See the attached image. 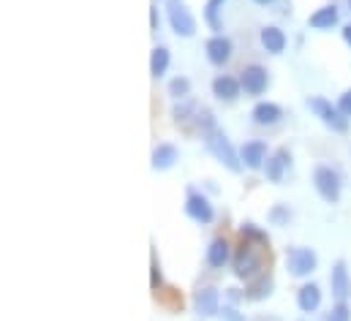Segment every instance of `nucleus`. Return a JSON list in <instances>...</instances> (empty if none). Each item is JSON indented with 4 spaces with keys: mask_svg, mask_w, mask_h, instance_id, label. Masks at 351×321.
Masks as SVG:
<instances>
[{
    "mask_svg": "<svg viewBox=\"0 0 351 321\" xmlns=\"http://www.w3.org/2000/svg\"><path fill=\"white\" fill-rule=\"evenodd\" d=\"M319 267V256L313 248H289L286 250V270L294 275V278H308L313 275Z\"/></svg>",
    "mask_w": 351,
    "mask_h": 321,
    "instance_id": "nucleus-6",
    "label": "nucleus"
},
{
    "mask_svg": "<svg viewBox=\"0 0 351 321\" xmlns=\"http://www.w3.org/2000/svg\"><path fill=\"white\" fill-rule=\"evenodd\" d=\"M150 27H153V30H158V8H156V5L150 8Z\"/></svg>",
    "mask_w": 351,
    "mask_h": 321,
    "instance_id": "nucleus-33",
    "label": "nucleus"
},
{
    "mask_svg": "<svg viewBox=\"0 0 351 321\" xmlns=\"http://www.w3.org/2000/svg\"><path fill=\"white\" fill-rule=\"evenodd\" d=\"M185 215L202 226H210L215 221V207L210 204V199L199 191H188V199H185Z\"/></svg>",
    "mask_w": 351,
    "mask_h": 321,
    "instance_id": "nucleus-7",
    "label": "nucleus"
},
{
    "mask_svg": "<svg viewBox=\"0 0 351 321\" xmlns=\"http://www.w3.org/2000/svg\"><path fill=\"white\" fill-rule=\"evenodd\" d=\"M254 3H259V5H269L272 0H254Z\"/></svg>",
    "mask_w": 351,
    "mask_h": 321,
    "instance_id": "nucleus-35",
    "label": "nucleus"
},
{
    "mask_svg": "<svg viewBox=\"0 0 351 321\" xmlns=\"http://www.w3.org/2000/svg\"><path fill=\"white\" fill-rule=\"evenodd\" d=\"M232 272L240 281H254L256 275H262V253H259V248L254 242L243 240V245L234 250V256H232Z\"/></svg>",
    "mask_w": 351,
    "mask_h": 321,
    "instance_id": "nucleus-2",
    "label": "nucleus"
},
{
    "mask_svg": "<svg viewBox=\"0 0 351 321\" xmlns=\"http://www.w3.org/2000/svg\"><path fill=\"white\" fill-rule=\"evenodd\" d=\"M291 166V153L286 150V147H280V150H275L267 163H264V174H267V180L269 182H280L283 180V171Z\"/></svg>",
    "mask_w": 351,
    "mask_h": 321,
    "instance_id": "nucleus-16",
    "label": "nucleus"
},
{
    "mask_svg": "<svg viewBox=\"0 0 351 321\" xmlns=\"http://www.w3.org/2000/svg\"><path fill=\"white\" fill-rule=\"evenodd\" d=\"M297 305L302 313H316L322 308V289L316 283H302L297 292Z\"/></svg>",
    "mask_w": 351,
    "mask_h": 321,
    "instance_id": "nucleus-18",
    "label": "nucleus"
},
{
    "mask_svg": "<svg viewBox=\"0 0 351 321\" xmlns=\"http://www.w3.org/2000/svg\"><path fill=\"white\" fill-rule=\"evenodd\" d=\"M169 95L175 101H185L191 95V80L188 77H175V80L169 82Z\"/></svg>",
    "mask_w": 351,
    "mask_h": 321,
    "instance_id": "nucleus-25",
    "label": "nucleus"
},
{
    "mask_svg": "<svg viewBox=\"0 0 351 321\" xmlns=\"http://www.w3.org/2000/svg\"><path fill=\"white\" fill-rule=\"evenodd\" d=\"M349 11H351V0H349Z\"/></svg>",
    "mask_w": 351,
    "mask_h": 321,
    "instance_id": "nucleus-36",
    "label": "nucleus"
},
{
    "mask_svg": "<svg viewBox=\"0 0 351 321\" xmlns=\"http://www.w3.org/2000/svg\"><path fill=\"white\" fill-rule=\"evenodd\" d=\"M259 41H262L264 52H269V55H283L286 44H289L286 33L280 27H275V25H264L262 33H259Z\"/></svg>",
    "mask_w": 351,
    "mask_h": 321,
    "instance_id": "nucleus-15",
    "label": "nucleus"
},
{
    "mask_svg": "<svg viewBox=\"0 0 351 321\" xmlns=\"http://www.w3.org/2000/svg\"><path fill=\"white\" fill-rule=\"evenodd\" d=\"M193 311L202 319H213L221 313V294L215 286H199L193 292Z\"/></svg>",
    "mask_w": 351,
    "mask_h": 321,
    "instance_id": "nucleus-8",
    "label": "nucleus"
},
{
    "mask_svg": "<svg viewBox=\"0 0 351 321\" xmlns=\"http://www.w3.org/2000/svg\"><path fill=\"white\" fill-rule=\"evenodd\" d=\"M240 158H243V166H248V169H264V163H267V145H264L262 139H251V142H245L243 147H240Z\"/></svg>",
    "mask_w": 351,
    "mask_h": 321,
    "instance_id": "nucleus-14",
    "label": "nucleus"
},
{
    "mask_svg": "<svg viewBox=\"0 0 351 321\" xmlns=\"http://www.w3.org/2000/svg\"><path fill=\"white\" fill-rule=\"evenodd\" d=\"M169 63H172L169 49H167L164 44H158V47L150 52V74H153L156 80H161V77L169 71Z\"/></svg>",
    "mask_w": 351,
    "mask_h": 321,
    "instance_id": "nucleus-22",
    "label": "nucleus"
},
{
    "mask_svg": "<svg viewBox=\"0 0 351 321\" xmlns=\"http://www.w3.org/2000/svg\"><path fill=\"white\" fill-rule=\"evenodd\" d=\"M308 109H311L330 131H335V134H346V131H349V117L338 109V104L327 101L324 95H311V98H308Z\"/></svg>",
    "mask_w": 351,
    "mask_h": 321,
    "instance_id": "nucleus-3",
    "label": "nucleus"
},
{
    "mask_svg": "<svg viewBox=\"0 0 351 321\" xmlns=\"http://www.w3.org/2000/svg\"><path fill=\"white\" fill-rule=\"evenodd\" d=\"M199 112V106L193 104V101H180V104H175V109H172V117H175L177 123H185V120H191L188 115H196Z\"/></svg>",
    "mask_w": 351,
    "mask_h": 321,
    "instance_id": "nucleus-27",
    "label": "nucleus"
},
{
    "mask_svg": "<svg viewBox=\"0 0 351 321\" xmlns=\"http://www.w3.org/2000/svg\"><path fill=\"white\" fill-rule=\"evenodd\" d=\"M240 93H243V84H240V80H237V77L218 74V77L213 80V95H215L218 101H223V104L237 101V98H240Z\"/></svg>",
    "mask_w": 351,
    "mask_h": 321,
    "instance_id": "nucleus-12",
    "label": "nucleus"
},
{
    "mask_svg": "<svg viewBox=\"0 0 351 321\" xmlns=\"http://www.w3.org/2000/svg\"><path fill=\"white\" fill-rule=\"evenodd\" d=\"M338 19H341L338 5H335V3H327V5L316 8V11L308 16V27H313V30H332V27L338 25Z\"/></svg>",
    "mask_w": 351,
    "mask_h": 321,
    "instance_id": "nucleus-13",
    "label": "nucleus"
},
{
    "mask_svg": "<svg viewBox=\"0 0 351 321\" xmlns=\"http://www.w3.org/2000/svg\"><path fill=\"white\" fill-rule=\"evenodd\" d=\"M338 109H341V112L351 120V87L341 95V98H338Z\"/></svg>",
    "mask_w": 351,
    "mask_h": 321,
    "instance_id": "nucleus-31",
    "label": "nucleus"
},
{
    "mask_svg": "<svg viewBox=\"0 0 351 321\" xmlns=\"http://www.w3.org/2000/svg\"><path fill=\"white\" fill-rule=\"evenodd\" d=\"M330 286H332V294L338 302H346L351 297V275L346 261H335L332 264V272H330Z\"/></svg>",
    "mask_w": 351,
    "mask_h": 321,
    "instance_id": "nucleus-11",
    "label": "nucleus"
},
{
    "mask_svg": "<svg viewBox=\"0 0 351 321\" xmlns=\"http://www.w3.org/2000/svg\"><path fill=\"white\" fill-rule=\"evenodd\" d=\"M240 84H243V90H245V95H264L267 93V87H269V71L259 66V63H251V66H245L243 71H240Z\"/></svg>",
    "mask_w": 351,
    "mask_h": 321,
    "instance_id": "nucleus-9",
    "label": "nucleus"
},
{
    "mask_svg": "<svg viewBox=\"0 0 351 321\" xmlns=\"http://www.w3.org/2000/svg\"><path fill=\"white\" fill-rule=\"evenodd\" d=\"M251 117H254V123H256V126H262V128H269V126H278V123H280V117H283V109H280L275 101H259V104L254 106Z\"/></svg>",
    "mask_w": 351,
    "mask_h": 321,
    "instance_id": "nucleus-17",
    "label": "nucleus"
},
{
    "mask_svg": "<svg viewBox=\"0 0 351 321\" xmlns=\"http://www.w3.org/2000/svg\"><path fill=\"white\" fill-rule=\"evenodd\" d=\"M150 270H153V275H150V286L158 292V289H161V283H164V275H161V264H158V259H156V256H153Z\"/></svg>",
    "mask_w": 351,
    "mask_h": 321,
    "instance_id": "nucleus-30",
    "label": "nucleus"
},
{
    "mask_svg": "<svg viewBox=\"0 0 351 321\" xmlns=\"http://www.w3.org/2000/svg\"><path fill=\"white\" fill-rule=\"evenodd\" d=\"M341 33H343V41H346V47H351V22H349V25H343V30H341Z\"/></svg>",
    "mask_w": 351,
    "mask_h": 321,
    "instance_id": "nucleus-34",
    "label": "nucleus"
},
{
    "mask_svg": "<svg viewBox=\"0 0 351 321\" xmlns=\"http://www.w3.org/2000/svg\"><path fill=\"white\" fill-rule=\"evenodd\" d=\"M167 19L180 38L196 36V19H193L191 8L185 5V0H167Z\"/></svg>",
    "mask_w": 351,
    "mask_h": 321,
    "instance_id": "nucleus-5",
    "label": "nucleus"
},
{
    "mask_svg": "<svg viewBox=\"0 0 351 321\" xmlns=\"http://www.w3.org/2000/svg\"><path fill=\"white\" fill-rule=\"evenodd\" d=\"M204 147L210 150V156L218 160L221 166H226L229 171H243V158H240V150H234L232 139L221 131V128H213L210 134H204Z\"/></svg>",
    "mask_w": 351,
    "mask_h": 321,
    "instance_id": "nucleus-1",
    "label": "nucleus"
},
{
    "mask_svg": "<svg viewBox=\"0 0 351 321\" xmlns=\"http://www.w3.org/2000/svg\"><path fill=\"white\" fill-rule=\"evenodd\" d=\"M232 248H229V242L223 240V237H215V240L210 242V248H207V264L213 267V270H223L229 261H232Z\"/></svg>",
    "mask_w": 351,
    "mask_h": 321,
    "instance_id": "nucleus-19",
    "label": "nucleus"
},
{
    "mask_svg": "<svg viewBox=\"0 0 351 321\" xmlns=\"http://www.w3.org/2000/svg\"><path fill=\"white\" fill-rule=\"evenodd\" d=\"M204 52H207V60H210L213 66H226V63L232 60L234 47H232V38H229V36L213 33V36L204 41Z\"/></svg>",
    "mask_w": 351,
    "mask_h": 321,
    "instance_id": "nucleus-10",
    "label": "nucleus"
},
{
    "mask_svg": "<svg viewBox=\"0 0 351 321\" xmlns=\"http://www.w3.org/2000/svg\"><path fill=\"white\" fill-rule=\"evenodd\" d=\"M177 160H180V153H177L175 145H169V142H161L156 150H153V156H150V166L156 169V171H167V169H172Z\"/></svg>",
    "mask_w": 351,
    "mask_h": 321,
    "instance_id": "nucleus-20",
    "label": "nucleus"
},
{
    "mask_svg": "<svg viewBox=\"0 0 351 321\" xmlns=\"http://www.w3.org/2000/svg\"><path fill=\"white\" fill-rule=\"evenodd\" d=\"M289 218H291V213H289V207H286V204H275V207L269 210V221H272L275 226H286V224H289Z\"/></svg>",
    "mask_w": 351,
    "mask_h": 321,
    "instance_id": "nucleus-28",
    "label": "nucleus"
},
{
    "mask_svg": "<svg viewBox=\"0 0 351 321\" xmlns=\"http://www.w3.org/2000/svg\"><path fill=\"white\" fill-rule=\"evenodd\" d=\"M324 321H351V311H349V305L346 302H338L330 313H327V319Z\"/></svg>",
    "mask_w": 351,
    "mask_h": 321,
    "instance_id": "nucleus-29",
    "label": "nucleus"
},
{
    "mask_svg": "<svg viewBox=\"0 0 351 321\" xmlns=\"http://www.w3.org/2000/svg\"><path fill=\"white\" fill-rule=\"evenodd\" d=\"M193 123H196V128L202 131V136H204V134H210L213 128H218V126H215V120H213V112H210V109H204V106H199V112L193 115Z\"/></svg>",
    "mask_w": 351,
    "mask_h": 321,
    "instance_id": "nucleus-26",
    "label": "nucleus"
},
{
    "mask_svg": "<svg viewBox=\"0 0 351 321\" xmlns=\"http://www.w3.org/2000/svg\"><path fill=\"white\" fill-rule=\"evenodd\" d=\"M240 235H243V240L245 242H259V245H267L269 242V237H267V232L264 229H259L256 224H251V221H245L243 226H240Z\"/></svg>",
    "mask_w": 351,
    "mask_h": 321,
    "instance_id": "nucleus-24",
    "label": "nucleus"
},
{
    "mask_svg": "<svg viewBox=\"0 0 351 321\" xmlns=\"http://www.w3.org/2000/svg\"><path fill=\"white\" fill-rule=\"evenodd\" d=\"M221 316H223L226 321H245V316H240V313H237V308H232V305H223Z\"/></svg>",
    "mask_w": 351,
    "mask_h": 321,
    "instance_id": "nucleus-32",
    "label": "nucleus"
},
{
    "mask_svg": "<svg viewBox=\"0 0 351 321\" xmlns=\"http://www.w3.org/2000/svg\"><path fill=\"white\" fill-rule=\"evenodd\" d=\"M272 289H275V281H272V275H256L254 281H248V289L243 292L245 294V300H251V302H262L267 300L269 294H272Z\"/></svg>",
    "mask_w": 351,
    "mask_h": 321,
    "instance_id": "nucleus-21",
    "label": "nucleus"
},
{
    "mask_svg": "<svg viewBox=\"0 0 351 321\" xmlns=\"http://www.w3.org/2000/svg\"><path fill=\"white\" fill-rule=\"evenodd\" d=\"M223 5H226V0H207V5H204V22L215 33H221V11H223Z\"/></svg>",
    "mask_w": 351,
    "mask_h": 321,
    "instance_id": "nucleus-23",
    "label": "nucleus"
},
{
    "mask_svg": "<svg viewBox=\"0 0 351 321\" xmlns=\"http://www.w3.org/2000/svg\"><path fill=\"white\" fill-rule=\"evenodd\" d=\"M313 188H316V193H319L327 204H338V202H341L343 182H341V174H338L332 166L322 163V166L313 169Z\"/></svg>",
    "mask_w": 351,
    "mask_h": 321,
    "instance_id": "nucleus-4",
    "label": "nucleus"
}]
</instances>
